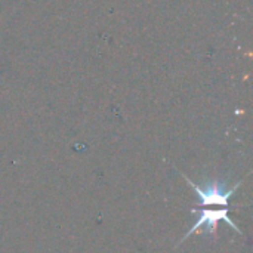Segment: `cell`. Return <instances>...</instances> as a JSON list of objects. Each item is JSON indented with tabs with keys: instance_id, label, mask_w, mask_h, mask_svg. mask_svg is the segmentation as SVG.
<instances>
[{
	"instance_id": "obj_1",
	"label": "cell",
	"mask_w": 253,
	"mask_h": 253,
	"mask_svg": "<svg viewBox=\"0 0 253 253\" xmlns=\"http://www.w3.org/2000/svg\"><path fill=\"white\" fill-rule=\"evenodd\" d=\"M188 185L196 191L197 197L200 199L199 206H221V208H228L230 206V199L233 194L237 191L242 182H237L233 188H227L225 182L213 179L211 182H206L205 187L196 185L191 179L184 176Z\"/></svg>"
},
{
	"instance_id": "obj_2",
	"label": "cell",
	"mask_w": 253,
	"mask_h": 253,
	"mask_svg": "<svg viewBox=\"0 0 253 253\" xmlns=\"http://www.w3.org/2000/svg\"><path fill=\"white\" fill-rule=\"evenodd\" d=\"M221 221H224L227 225H230L236 233L242 234V231H240V230L236 227V224L231 221L228 208H221V209H208V208H206V209H202V211H200L199 219L193 224V227L190 228V231L181 239V242L178 243V246H179L182 242H185L191 234L197 233V230L202 228V227H205V225H206V228H208V233H209L211 236H215V234H216V227H218V224H219Z\"/></svg>"
}]
</instances>
